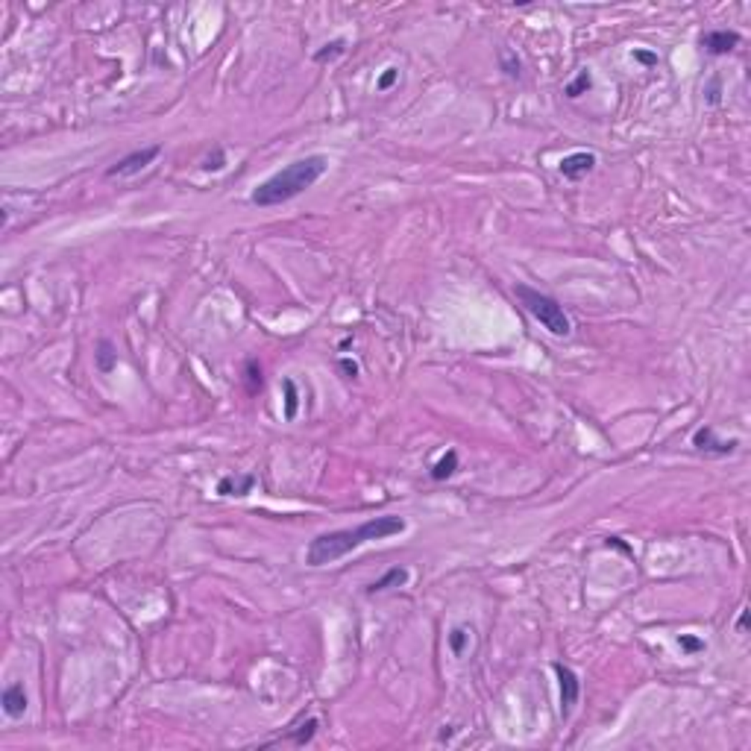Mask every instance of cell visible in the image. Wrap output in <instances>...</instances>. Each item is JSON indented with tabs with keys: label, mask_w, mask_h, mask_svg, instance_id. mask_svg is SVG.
I'll use <instances>...</instances> for the list:
<instances>
[{
	"label": "cell",
	"mask_w": 751,
	"mask_h": 751,
	"mask_svg": "<svg viewBox=\"0 0 751 751\" xmlns=\"http://www.w3.org/2000/svg\"><path fill=\"white\" fill-rule=\"evenodd\" d=\"M590 86H593V77H590V71H579V77H575L572 83H570L567 88H563V94H567V97H581V94H584V91L590 88Z\"/></svg>",
	"instance_id": "obj_16"
},
{
	"label": "cell",
	"mask_w": 751,
	"mask_h": 751,
	"mask_svg": "<svg viewBox=\"0 0 751 751\" xmlns=\"http://www.w3.org/2000/svg\"><path fill=\"white\" fill-rule=\"evenodd\" d=\"M593 168H596V153H587V150H579V153H570L561 159V173L572 182L584 179Z\"/></svg>",
	"instance_id": "obj_8"
},
{
	"label": "cell",
	"mask_w": 751,
	"mask_h": 751,
	"mask_svg": "<svg viewBox=\"0 0 751 751\" xmlns=\"http://www.w3.org/2000/svg\"><path fill=\"white\" fill-rule=\"evenodd\" d=\"M161 153V147L159 144H150V147H141V150H132V153H126L123 159H118L114 165L106 170V177H138L144 168H150L153 161L159 159Z\"/></svg>",
	"instance_id": "obj_4"
},
{
	"label": "cell",
	"mask_w": 751,
	"mask_h": 751,
	"mask_svg": "<svg viewBox=\"0 0 751 751\" xmlns=\"http://www.w3.org/2000/svg\"><path fill=\"white\" fill-rule=\"evenodd\" d=\"M0 704H3V713L9 719H21L27 713V692H24V684H9L0 696Z\"/></svg>",
	"instance_id": "obj_10"
},
{
	"label": "cell",
	"mask_w": 751,
	"mask_h": 751,
	"mask_svg": "<svg viewBox=\"0 0 751 751\" xmlns=\"http://www.w3.org/2000/svg\"><path fill=\"white\" fill-rule=\"evenodd\" d=\"M247 376H250V390H261V367H256V361L247 364Z\"/></svg>",
	"instance_id": "obj_23"
},
{
	"label": "cell",
	"mask_w": 751,
	"mask_h": 751,
	"mask_svg": "<svg viewBox=\"0 0 751 751\" xmlns=\"http://www.w3.org/2000/svg\"><path fill=\"white\" fill-rule=\"evenodd\" d=\"M343 50H346V41L343 39H334L329 44H323V50L314 53V62H329V59H334V56H341Z\"/></svg>",
	"instance_id": "obj_17"
},
{
	"label": "cell",
	"mask_w": 751,
	"mask_h": 751,
	"mask_svg": "<svg viewBox=\"0 0 751 751\" xmlns=\"http://www.w3.org/2000/svg\"><path fill=\"white\" fill-rule=\"evenodd\" d=\"M514 294H517L519 303H523V308L549 334H554V338H570V334H572V320H570V314L563 311V306L554 297L543 294V291H537V288H531V285H514Z\"/></svg>",
	"instance_id": "obj_3"
},
{
	"label": "cell",
	"mask_w": 751,
	"mask_h": 751,
	"mask_svg": "<svg viewBox=\"0 0 751 751\" xmlns=\"http://www.w3.org/2000/svg\"><path fill=\"white\" fill-rule=\"evenodd\" d=\"M634 62H640V65H645V68H652V65H657V56H654V53H649V50H634Z\"/></svg>",
	"instance_id": "obj_24"
},
{
	"label": "cell",
	"mask_w": 751,
	"mask_h": 751,
	"mask_svg": "<svg viewBox=\"0 0 751 751\" xmlns=\"http://www.w3.org/2000/svg\"><path fill=\"white\" fill-rule=\"evenodd\" d=\"M408 584V570L405 567H394V570H388L382 579H376L373 584L367 587V593L370 596H376V593H385V590H394V587H405Z\"/></svg>",
	"instance_id": "obj_12"
},
{
	"label": "cell",
	"mask_w": 751,
	"mask_h": 751,
	"mask_svg": "<svg viewBox=\"0 0 751 751\" xmlns=\"http://www.w3.org/2000/svg\"><path fill=\"white\" fill-rule=\"evenodd\" d=\"M552 669H554V675H558V687H561V713L570 716L572 708H575V701H579V692H581L579 675L563 663H552Z\"/></svg>",
	"instance_id": "obj_5"
},
{
	"label": "cell",
	"mask_w": 751,
	"mask_h": 751,
	"mask_svg": "<svg viewBox=\"0 0 751 751\" xmlns=\"http://www.w3.org/2000/svg\"><path fill=\"white\" fill-rule=\"evenodd\" d=\"M397 79H399V68H385V74H382V77H379V83H376V88H379V91H388L390 86H394V83H397Z\"/></svg>",
	"instance_id": "obj_22"
},
{
	"label": "cell",
	"mask_w": 751,
	"mask_h": 751,
	"mask_svg": "<svg viewBox=\"0 0 751 751\" xmlns=\"http://www.w3.org/2000/svg\"><path fill=\"white\" fill-rule=\"evenodd\" d=\"M405 531V519L385 514V517H373L367 523H358L355 528H338V531H326V534H317L308 543L306 552V563L308 567H326V563H334L346 558L350 552L361 549L370 540H388L394 534H402Z\"/></svg>",
	"instance_id": "obj_1"
},
{
	"label": "cell",
	"mask_w": 751,
	"mask_h": 751,
	"mask_svg": "<svg viewBox=\"0 0 751 751\" xmlns=\"http://www.w3.org/2000/svg\"><path fill=\"white\" fill-rule=\"evenodd\" d=\"M467 645H470V628H452V634H449V649L461 657Z\"/></svg>",
	"instance_id": "obj_18"
},
{
	"label": "cell",
	"mask_w": 751,
	"mask_h": 751,
	"mask_svg": "<svg viewBox=\"0 0 751 751\" xmlns=\"http://www.w3.org/2000/svg\"><path fill=\"white\" fill-rule=\"evenodd\" d=\"M314 734H317V719H314V716H308L303 725L294 728V734H282V737H276V739H270V743H264V745H279V743L306 745V743H311V737H314Z\"/></svg>",
	"instance_id": "obj_11"
},
{
	"label": "cell",
	"mask_w": 751,
	"mask_h": 751,
	"mask_svg": "<svg viewBox=\"0 0 751 751\" xmlns=\"http://www.w3.org/2000/svg\"><path fill=\"white\" fill-rule=\"evenodd\" d=\"M502 68H505L508 77H519V59L511 50H502Z\"/></svg>",
	"instance_id": "obj_21"
},
{
	"label": "cell",
	"mask_w": 751,
	"mask_h": 751,
	"mask_svg": "<svg viewBox=\"0 0 751 751\" xmlns=\"http://www.w3.org/2000/svg\"><path fill=\"white\" fill-rule=\"evenodd\" d=\"M256 488V476L252 472H232L217 481V493L221 496H250Z\"/></svg>",
	"instance_id": "obj_9"
},
{
	"label": "cell",
	"mask_w": 751,
	"mask_h": 751,
	"mask_svg": "<svg viewBox=\"0 0 751 751\" xmlns=\"http://www.w3.org/2000/svg\"><path fill=\"white\" fill-rule=\"evenodd\" d=\"M692 446L699 449V452H708V455H728V452H734L737 449V441L731 437V441H719L713 432V425H701V429L692 434Z\"/></svg>",
	"instance_id": "obj_6"
},
{
	"label": "cell",
	"mask_w": 751,
	"mask_h": 751,
	"mask_svg": "<svg viewBox=\"0 0 751 751\" xmlns=\"http://www.w3.org/2000/svg\"><path fill=\"white\" fill-rule=\"evenodd\" d=\"M226 168V153H223V147H214V153H209L203 159V170H212V173H217V170H223Z\"/></svg>",
	"instance_id": "obj_19"
},
{
	"label": "cell",
	"mask_w": 751,
	"mask_h": 751,
	"mask_svg": "<svg viewBox=\"0 0 751 751\" xmlns=\"http://www.w3.org/2000/svg\"><path fill=\"white\" fill-rule=\"evenodd\" d=\"M343 370H346V373H350L352 379L358 376V364H355V361H343Z\"/></svg>",
	"instance_id": "obj_25"
},
{
	"label": "cell",
	"mask_w": 751,
	"mask_h": 751,
	"mask_svg": "<svg viewBox=\"0 0 751 751\" xmlns=\"http://www.w3.org/2000/svg\"><path fill=\"white\" fill-rule=\"evenodd\" d=\"M745 625H748V614L743 610V614H739V619H737V628H739V631H745Z\"/></svg>",
	"instance_id": "obj_26"
},
{
	"label": "cell",
	"mask_w": 751,
	"mask_h": 751,
	"mask_svg": "<svg viewBox=\"0 0 751 751\" xmlns=\"http://www.w3.org/2000/svg\"><path fill=\"white\" fill-rule=\"evenodd\" d=\"M94 364H97L100 373H112V370L118 367V350L112 346V341H100V343H97Z\"/></svg>",
	"instance_id": "obj_13"
},
{
	"label": "cell",
	"mask_w": 751,
	"mask_h": 751,
	"mask_svg": "<svg viewBox=\"0 0 751 751\" xmlns=\"http://www.w3.org/2000/svg\"><path fill=\"white\" fill-rule=\"evenodd\" d=\"M699 44L704 48V53L725 56V53H731L737 44H739V32H734V30H710V32H704V36L699 39Z\"/></svg>",
	"instance_id": "obj_7"
},
{
	"label": "cell",
	"mask_w": 751,
	"mask_h": 751,
	"mask_svg": "<svg viewBox=\"0 0 751 751\" xmlns=\"http://www.w3.org/2000/svg\"><path fill=\"white\" fill-rule=\"evenodd\" d=\"M678 645H681V652H687V654L704 652V640L696 637V634H681V637H678Z\"/></svg>",
	"instance_id": "obj_20"
},
{
	"label": "cell",
	"mask_w": 751,
	"mask_h": 751,
	"mask_svg": "<svg viewBox=\"0 0 751 751\" xmlns=\"http://www.w3.org/2000/svg\"><path fill=\"white\" fill-rule=\"evenodd\" d=\"M455 470H458V452H455V449H449V452L432 467V479L434 481H446V479L455 476Z\"/></svg>",
	"instance_id": "obj_14"
},
{
	"label": "cell",
	"mask_w": 751,
	"mask_h": 751,
	"mask_svg": "<svg viewBox=\"0 0 751 751\" xmlns=\"http://www.w3.org/2000/svg\"><path fill=\"white\" fill-rule=\"evenodd\" d=\"M326 170H329V159L320 156V153L297 159L288 168L276 170L270 179H264L261 185H256L252 194H250V200L256 206H261V209H268V206H282L288 200L299 197L306 188H311V185H314Z\"/></svg>",
	"instance_id": "obj_2"
},
{
	"label": "cell",
	"mask_w": 751,
	"mask_h": 751,
	"mask_svg": "<svg viewBox=\"0 0 751 751\" xmlns=\"http://www.w3.org/2000/svg\"><path fill=\"white\" fill-rule=\"evenodd\" d=\"M282 388H285V417L294 420L297 417V408H299V394H297L294 379H285Z\"/></svg>",
	"instance_id": "obj_15"
}]
</instances>
